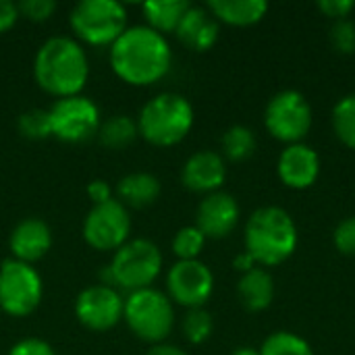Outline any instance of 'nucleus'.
I'll return each instance as SVG.
<instances>
[{
	"mask_svg": "<svg viewBox=\"0 0 355 355\" xmlns=\"http://www.w3.org/2000/svg\"><path fill=\"white\" fill-rule=\"evenodd\" d=\"M160 179L144 171L125 175L116 185L119 202L127 208H148L160 198Z\"/></svg>",
	"mask_w": 355,
	"mask_h": 355,
	"instance_id": "nucleus-21",
	"label": "nucleus"
},
{
	"mask_svg": "<svg viewBox=\"0 0 355 355\" xmlns=\"http://www.w3.org/2000/svg\"><path fill=\"white\" fill-rule=\"evenodd\" d=\"M256 148H258L256 133L245 125H233L223 133L220 150H223V158L229 162H245L248 158L254 156Z\"/></svg>",
	"mask_w": 355,
	"mask_h": 355,
	"instance_id": "nucleus-24",
	"label": "nucleus"
},
{
	"mask_svg": "<svg viewBox=\"0 0 355 355\" xmlns=\"http://www.w3.org/2000/svg\"><path fill=\"white\" fill-rule=\"evenodd\" d=\"M233 266H235V270L237 272H248V270H252V268H256L258 264L254 262V258L248 254V252H243V254H239V256H235V260H233Z\"/></svg>",
	"mask_w": 355,
	"mask_h": 355,
	"instance_id": "nucleus-38",
	"label": "nucleus"
},
{
	"mask_svg": "<svg viewBox=\"0 0 355 355\" xmlns=\"http://www.w3.org/2000/svg\"><path fill=\"white\" fill-rule=\"evenodd\" d=\"M52 137L67 144H81L94 137L100 129V108L85 96L60 98L50 106Z\"/></svg>",
	"mask_w": 355,
	"mask_h": 355,
	"instance_id": "nucleus-10",
	"label": "nucleus"
},
{
	"mask_svg": "<svg viewBox=\"0 0 355 355\" xmlns=\"http://www.w3.org/2000/svg\"><path fill=\"white\" fill-rule=\"evenodd\" d=\"M231 355H260V349L258 347H252V345H241V347L233 349Z\"/></svg>",
	"mask_w": 355,
	"mask_h": 355,
	"instance_id": "nucleus-39",
	"label": "nucleus"
},
{
	"mask_svg": "<svg viewBox=\"0 0 355 355\" xmlns=\"http://www.w3.org/2000/svg\"><path fill=\"white\" fill-rule=\"evenodd\" d=\"M237 297L248 312L258 314L268 310L275 300V279L268 268L256 266L243 272L237 281Z\"/></svg>",
	"mask_w": 355,
	"mask_h": 355,
	"instance_id": "nucleus-19",
	"label": "nucleus"
},
{
	"mask_svg": "<svg viewBox=\"0 0 355 355\" xmlns=\"http://www.w3.org/2000/svg\"><path fill=\"white\" fill-rule=\"evenodd\" d=\"M137 131L150 146L173 148L193 129L196 112L191 102L177 92H162L150 98L137 114Z\"/></svg>",
	"mask_w": 355,
	"mask_h": 355,
	"instance_id": "nucleus-4",
	"label": "nucleus"
},
{
	"mask_svg": "<svg viewBox=\"0 0 355 355\" xmlns=\"http://www.w3.org/2000/svg\"><path fill=\"white\" fill-rule=\"evenodd\" d=\"M33 77L35 83L56 100L79 96L89 77L87 54L73 37H48L35 52Z\"/></svg>",
	"mask_w": 355,
	"mask_h": 355,
	"instance_id": "nucleus-2",
	"label": "nucleus"
},
{
	"mask_svg": "<svg viewBox=\"0 0 355 355\" xmlns=\"http://www.w3.org/2000/svg\"><path fill=\"white\" fill-rule=\"evenodd\" d=\"M220 33V23L212 17V12L206 6H189L183 15L175 35L177 40L193 50V52H208L216 42Z\"/></svg>",
	"mask_w": 355,
	"mask_h": 355,
	"instance_id": "nucleus-18",
	"label": "nucleus"
},
{
	"mask_svg": "<svg viewBox=\"0 0 355 355\" xmlns=\"http://www.w3.org/2000/svg\"><path fill=\"white\" fill-rule=\"evenodd\" d=\"M17 8L19 17H25L33 23H44L56 12L58 4L54 0H21Z\"/></svg>",
	"mask_w": 355,
	"mask_h": 355,
	"instance_id": "nucleus-31",
	"label": "nucleus"
},
{
	"mask_svg": "<svg viewBox=\"0 0 355 355\" xmlns=\"http://www.w3.org/2000/svg\"><path fill=\"white\" fill-rule=\"evenodd\" d=\"M316 6L324 17H329L335 23V21L349 19V15L354 12L355 2L354 0H318Z\"/></svg>",
	"mask_w": 355,
	"mask_h": 355,
	"instance_id": "nucleus-33",
	"label": "nucleus"
},
{
	"mask_svg": "<svg viewBox=\"0 0 355 355\" xmlns=\"http://www.w3.org/2000/svg\"><path fill=\"white\" fill-rule=\"evenodd\" d=\"M214 291V275L202 260H177L166 272V295L187 310L204 308Z\"/></svg>",
	"mask_w": 355,
	"mask_h": 355,
	"instance_id": "nucleus-12",
	"label": "nucleus"
},
{
	"mask_svg": "<svg viewBox=\"0 0 355 355\" xmlns=\"http://www.w3.org/2000/svg\"><path fill=\"white\" fill-rule=\"evenodd\" d=\"M52 248V231L46 220L37 216L23 218L15 225L8 237V250L10 258L31 264L42 260Z\"/></svg>",
	"mask_w": 355,
	"mask_h": 355,
	"instance_id": "nucleus-17",
	"label": "nucleus"
},
{
	"mask_svg": "<svg viewBox=\"0 0 355 355\" xmlns=\"http://www.w3.org/2000/svg\"><path fill=\"white\" fill-rule=\"evenodd\" d=\"M331 125L335 137L349 150H355V94L341 98L333 112H331Z\"/></svg>",
	"mask_w": 355,
	"mask_h": 355,
	"instance_id": "nucleus-25",
	"label": "nucleus"
},
{
	"mask_svg": "<svg viewBox=\"0 0 355 355\" xmlns=\"http://www.w3.org/2000/svg\"><path fill=\"white\" fill-rule=\"evenodd\" d=\"M19 19V8L10 0H0V33L12 29V25Z\"/></svg>",
	"mask_w": 355,
	"mask_h": 355,
	"instance_id": "nucleus-36",
	"label": "nucleus"
},
{
	"mask_svg": "<svg viewBox=\"0 0 355 355\" xmlns=\"http://www.w3.org/2000/svg\"><path fill=\"white\" fill-rule=\"evenodd\" d=\"M98 139L104 148L108 150H123L135 141L139 135L137 131V121L131 119L129 114H112L106 121L100 123L98 129Z\"/></svg>",
	"mask_w": 355,
	"mask_h": 355,
	"instance_id": "nucleus-23",
	"label": "nucleus"
},
{
	"mask_svg": "<svg viewBox=\"0 0 355 355\" xmlns=\"http://www.w3.org/2000/svg\"><path fill=\"white\" fill-rule=\"evenodd\" d=\"M85 193H87V198L92 200L94 206L112 200V187H110V183L104 181V179H94V181H89Z\"/></svg>",
	"mask_w": 355,
	"mask_h": 355,
	"instance_id": "nucleus-35",
	"label": "nucleus"
},
{
	"mask_svg": "<svg viewBox=\"0 0 355 355\" xmlns=\"http://www.w3.org/2000/svg\"><path fill=\"white\" fill-rule=\"evenodd\" d=\"M258 349L260 355H314L312 345L291 331L270 333Z\"/></svg>",
	"mask_w": 355,
	"mask_h": 355,
	"instance_id": "nucleus-26",
	"label": "nucleus"
},
{
	"mask_svg": "<svg viewBox=\"0 0 355 355\" xmlns=\"http://www.w3.org/2000/svg\"><path fill=\"white\" fill-rule=\"evenodd\" d=\"M206 241L208 239L204 237V233L196 225H189V227H181L175 233L171 248L177 260H200V254L204 252Z\"/></svg>",
	"mask_w": 355,
	"mask_h": 355,
	"instance_id": "nucleus-28",
	"label": "nucleus"
},
{
	"mask_svg": "<svg viewBox=\"0 0 355 355\" xmlns=\"http://www.w3.org/2000/svg\"><path fill=\"white\" fill-rule=\"evenodd\" d=\"M333 243L339 254L355 256V216L343 218L333 231Z\"/></svg>",
	"mask_w": 355,
	"mask_h": 355,
	"instance_id": "nucleus-32",
	"label": "nucleus"
},
{
	"mask_svg": "<svg viewBox=\"0 0 355 355\" xmlns=\"http://www.w3.org/2000/svg\"><path fill=\"white\" fill-rule=\"evenodd\" d=\"M312 123V106L297 89L277 92L264 108V127L268 135L285 146L302 144L308 137Z\"/></svg>",
	"mask_w": 355,
	"mask_h": 355,
	"instance_id": "nucleus-8",
	"label": "nucleus"
},
{
	"mask_svg": "<svg viewBox=\"0 0 355 355\" xmlns=\"http://www.w3.org/2000/svg\"><path fill=\"white\" fill-rule=\"evenodd\" d=\"M331 44L339 54L355 52V23L352 19L335 21L331 27Z\"/></svg>",
	"mask_w": 355,
	"mask_h": 355,
	"instance_id": "nucleus-30",
	"label": "nucleus"
},
{
	"mask_svg": "<svg viewBox=\"0 0 355 355\" xmlns=\"http://www.w3.org/2000/svg\"><path fill=\"white\" fill-rule=\"evenodd\" d=\"M277 175L289 189H310L320 177V156L312 146L304 141L285 146L277 162Z\"/></svg>",
	"mask_w": 355,
	"mask_h": 355,
	"instance_id": "nucleus-15",
	"label": "nucleus"
},
{
	"mask_svg": "<svg viewBox=\"0 0 355 355\" xmlns=\"http://www.w3.org/2000/svg\"><path fill=\"white\" fill-rule=\"evenodd\" d=\"M108 58L112 73L121 81L146 87L166 77L173 64V50L166 35L148 25H133L110 46Z\"/></svg>",
	"mask_w": 355,
	"mask_h": 355,
	"instance_id": "nucleus-1",
	"label": "nucleus"
},
{
	"mask_svg": "<svg viewBox=\"0 0 355 355\" xmlns=\"http://www.w3.org/2000/svg\"><path fill=\"white\" fill-rule=\"evenodd\" d=\"M227 181V160L212 150H200L191 154L181 168V183L193 193H214Z\"/></svg>",
	"mask_w": 355,
	"mask_h": 355,
	"instance_id": "nucleus-16",
	"label": "nucleus"
},
{
	"mask_svg": "<svg viewBox=\"0 0 355 355\" xmlns=\"http://www.w3.org/2000/svg\"><path fill=\"white\" fill-rule=\"evenodd\" d=\"M123 320L139 341L160 345L173 333L175 306L166 293L154 287L139 289L125 297Z\"/></svg>",
	"mask_w": 355,
	"mask_h": 355,
	"instance_id": "nucleus-5",
	"label": "nucleus"
},
{
	"mask_svg": "<svg viewBox=\"0 0 355 355\" xmlns=\"http://www.w3.org/2000/svg\"><path fill=\"white\" fill-rule=\"evenodd\" d=\"M69 23L77 40L89 46H112L127 29V8L116 0H81L71 8Z\"/></svg>",
	"mask_w": 355,
	"mask_h": 355,
	"instance_id": "nucleus-7",
	"label": "nucleus"
},
{
	"mask_svg": "<svg viewBox=\"0 0 355 355\" xmlns=\"http://www.w3.org/2000/svg\"><path fill=\"white\" fill-rule=\"evenodd\" d=\"M214 331V318L206 308H193L187 310L181 322V333L189 345H202L212 337Z\"/></svg>",
	"mask_w": 355,
	"mask_h": 355,
	"instance_id": "nucleus-27",
	"label": "nucleus"
},
{
	"mask_svg": "<svg viewBox=\"0 0 355 355\" xmlns=\"http://www.w3.org/2000/svg\"><path fill=\"white\" fill-rule=\"evenodd\" d=\"M300 243L293 216L281 206H262L254 210L243 227V245L254 262L262 268L287 262Z\"/></svg>",
	"mask_w": 355,
	"mask_h": 355,
	"instance_id": "nucleus-3",
	"label": "nucleus"
},
{
	"mask_svg": "<svg viewBox=\"0 0 355 355\" xmlns=\"http://www.w3.org/2000/svg\"><path fill=\"white\" fill-rule=\"evenodd\" d=\"M206 8L218 23L231 27H252L268 12L266 0H210Z\"/></svg>",
	"mask_w": 355,
	"mask_h": 355,
	"instance_id": "nucleus-20",
	"label": "nucleus"
},
{
	"mask_svg": "<svg viewBox=\"0 0 355 355\" xmlns=\"http://www.w3.org/2000/svg\"><path fill=\"white\" fill-rule=\"evenodd\" d=\"M8 355H56V352L52 349V345L44 339H37V337H27V339H21L17 341Z\"/></svg>",
	"mask_w": 355,
	"mask_h": 355,
	"instance_id": "nucleus-34",
	"label": "nucleus"
},
{
	"mask_svg": "<svg viewBox=\"0 0 355 355\" xmlns=\"http://www.w3.org/2000/svg\"><path fill=\"white\" fill-rule=\"evenodd\" d=\"M189 6L191 4L187 0H150L141 4V12L150 29L166 35L177 31Z\"/></svg>",
	"mask_w": 355,
	"mask_h": 355,
	"instance_id": "nucleus-22",
	"label": "nucleus"
},
{
	"mask_svg": "<svg viewBox=\"0 0 355 355\" xmlns=\"http://www.w3.org/2000/svg\"><path fill=\"white\" fill-rule=\"evenodd\" d=\"M125 297L108 285H92L79 291L75 300V316L81 327L94 333H106L123 320Z\"/></svg>",
	"mask_w": 355,
	"mask_h": 355,
	"instance_id": "nucleus-13",
	"label": "nucleus"
},
{
	"mask_svg": "<svg viewBox=\"0 0 355 355\" xmlns=\"http://www.w3.org/2000/svg\"><path fill=\"white\" fill-rule=\"evenodd\" d=\"M44 297L40 272L25 262L6 258L0 264V310L12 318H25L37 310Z\"/></svg>",
	"mask_w": 355,
	"mask_h": 355,
	"instance_id": "nucleus-9",
	"label": "nucleus"
},
{
	"mask_svg": "<svg viewBox=\"0 0 355 355\" xmlns=\"http://www.w3.org/2000/svg\"><path fill=\"white\" fill-rule=\"evenodd\" d=\"M81 233L92 250L116 252L123 243L129 241V233H131L129 208L114 198L110 202L92 206V210L83 220Z\"/></svg>",
	"mask_w": 355,
	"mask_h": 355,
	"instance_id": "nucleus-11",
	"label": "nucleus"
},
{
	"mask_svg": "<svg viewBox=\"0 0 355 355\" xmlns=\"http://www.w3.org/2000/svg\"><path fill=\"white\" fill-rule=\"evenodd\" d=\"M17 129L25 139L40 141L52 135L50 129V112L46 108H29L19 114L17 119Z\"/></svg>",
	"mask_w": 355,
	"mask_h": 355,
	"instance_id": "nucleus-29",
	"label": "nucleus"
},
{
	"mask_svg": "<svg viewBox=\"0 0 355 355\" xmlns=\"http://www.w3.org/2000/svg\"><path fill=\"white\" fill-rule=\"evenodd\" d=\"M144 355H189L185 349L177 347V345H168V343H160V345H152Z\"/></svg>",
	"mask_w": 355,
	"mask_h": 355,
	"instance_id": "nucleus-37",
	"label": "nucleus"
},
{
	"mask_svg": "<svg viewBox=\"0 0 355 355\" xmlns=\"http://www.w3.org/2000/svg\"><path fill=\"white\" fill-rule=\"evenodd\" d=\"M108 270L114 289L121 287L129 293L148 289L162 272V252L150 239H129L114 252Z\"/></svg>",
	"mask_w": 355,
	"mask_h": 355,
	"instance_id": "nucleus-6",
	"label": "nucleus"
},
{
	"mask_svg": "<svg viewBox=\"0 0 355 355\" xmlns=\"http://www.w3.org/2000/svg\"><path fill=\"white\" fill-rule=\"evenodd\" d=\"M241 220L239 202L227 191H214L204 196L196 210V227L204 233L206 239H225L229 237Z\"/></svg>",
	"mask_w": 355,
	"mask_h": 355,
	"instance_id": "nucleus-14",
	"label": "nucleus"
}]
</instances>
